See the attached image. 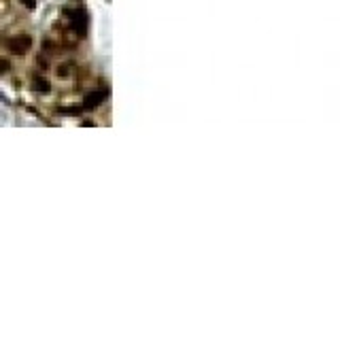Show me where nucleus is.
<instances>
[{
    "label": "nucleus",
    "mask_w": 340,
    "mask_h": 340,
    "mask_svg": "<svg viewBox=\"0 0 340 340\" xmlns=\"http://www.w3.org/2000/svg\"><path fill=\"white\" fill-rule=\"evenodd\" d=\"M30 47H32V38H30L28 34H17L6 41V49H9L11 53L15 55H23L30 51Z\"/></svg>",
    "instance_id": "f257e3e1"
},
{
    "label": "nucleus",
    "mask_w": 340,
    "mask_h": 340,
    "mask_svg": "<svg viewBox=\"0 0 340 340\" xmlns=\"http://www.w3.org/2000/svg\"><path fill=\"white\" fill-rule=\"evenodd\" d=\"M34 90H36V92H43V94H47V92H49V83H47L45 79L36 77V79H34Z\"/></svg>",
    "instance_id": "20e7f679"
},
{
    "label": "nucleus",
    "mask_w": 340,
    "mask_h": 340,
    "mask_svg": "<svg viewBox=\"0 0 340 340\" xmlns=\"http://www.w3.org/2000/svg\"><path fill=\"white\" fill-rule=\"evenodd\" d=\"M68 75H70V66H68V64H62V66L58 68V77H60V79H66Z\"/></svg>",
    "instance_id": "39448f33"
},
{
    "label": "nucleus",
    "mask_w": 340,
    "mask_h": 340,
    "mask_svg": "<svg viewBox=\"0 0 340 340\" xmlns=\"http://www.w3.org/2000/svg\"><path fill=\"white\" fill-rule=\"evenodd\" d=\"M21 2H23V6H26V9H30V11L36 9V0H21Z\"/></svg>",
    "instance_id": "6e6552de"
},
{
    "label": "nucleus",
    "mask_w": 340,
    "mask_h": 340,
    "mask_svg": "<svg viewBox=\"0 0 340 340\" xmlns=\"http://www.w3.org/2000/svg\"><path fill=\"white\" fill-rule=\"evenodd\" d=\"M83 111V107H79V109H60V113L62 115H79Z\"/></svg>",
    "instance_id": "423d86ee"
},
{
    "label": "nucleus",
    "mask_w": 340,
    "mask_h": 340,
    "mask_svg": "<svg viewBox=\"0 0 340 340\" xmlns=\"http://www.w3.org/2000/svg\"><path fill=\"white\" fill-rule=\"evenodd\" d=\"M9 68H11V62L9 60H0V75L9 73Z\"/></svg>",
    "instance_id": "0eeeda50"
},
{
    "label": "nucleus",
    "mask_w": 340,
    "mask_h": 340,
    "mask_svg": "<svg viewBox=\"0 0 340 340\" xmlns=\"http://www.w3.org/2000/svg\"><path fill=\"white\" fill-rule=\"evenodd\" d=\"M68 17H70V23H73V30L83 36L85 30H88V13H85V9H77V11H64Z\"/></svg>",
    "instance_id": "f03ea898"
},
{
    "label": "nucleus",
    "mask_w": 340,
    "mask_h": 340,
    "mask_svg": "<svg viewBox=\"0 0 340 340\" xmlns=\"http://www.w3.org/2000/svg\"><path fill=\"white\" fill-rule=\"evenodd\" d=\"M107 90H96V92H90V94H85V98H83V111H92V109H96L102 100L107 98Z\"/></svg>",
    "instance_id": "7ed1b4c3"
}]
</instances>
